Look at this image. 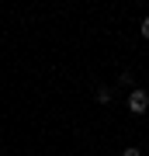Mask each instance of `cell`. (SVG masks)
Segmentation results:
<instances>
[{
  "label": "cell",
  "mask_w": 149,
  "mask_h": 156,
  "mask_svg": "<svg viewBox=\"0 0 149 156\" xmlns=\"http://www.w3.org/2000/svg\"><path fill=\"white\" fill-rule=\"evenodd\" d=\"M146 108H149V94H146V90H132V94H128V111L142 115Z\"/></svg>",
  "instance_id": "6da1fadb"
},
{
  "label": "cell",
  "mask_w": 149,
  "mask_h": 156,
  "mask_svg": "<svg viewBox=\"0 0 149 156\" xmlns=\"http://www.w3.org/2000/svg\"><path fill=\"white\" fill-rule=\"evenodd\" d=\"M139 31H142V38H149V17L142 21V28H139Z\"/></svg>",
  "instance_id": "7a4b0ae2"
},
{
  "label": "cell",
  "mask_w": 149,
  "mask_h": 156,
  "mask_svg": "<svg viewBox=\"0 0 149 156\" xmlns=\"http://www.w3.org/2000/svg\"><path fill=\"white\" fill-rule=\"evenodd\" d=\"M125 156H139V149H125Z\"/></svg>",
  "instance_id": "3957f363"
}]
</instances>
